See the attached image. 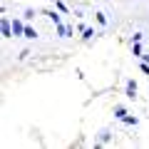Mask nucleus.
Masks as SVG:
<instances>
[{"label": "nucleus", "instance_id": "nucleus-1", "mask_svg": "<svg viewBox=\"0 0 149 149\" xmlns=\"http://www.w3.org/2000/svg\"><path fill=\"white\" fill-rule=\"evenodd\" d=\"M0 35H3V37H13V22L8 20V17L0 20Z\"/></svg>", "mask_w": 149, "mask_h": 149}, {"label": "nucleus", "instance_id": "nucleus-2", "mask_svg": "<svg viewBox=\"0 0 149 149\" xmlns=\"http://www.w3.org/2000/svg\"><path fill=\"white\" fill-rule=\"evenodd\" d=\"M10 22H13V35H15V37H20L22 32H25V22H22V20H17V17H15V20H10Z\"/></svg>", "mask_w": 149, "mask_h": 149}, {"label": "nucleus", "instance_id": "nucleus-3", "mask_svg": "<svg viewBox=\"0 0 149 149\" xmlns=\"http://www.w3.org/2000/svg\"><path fill=\"white\" fill-rule=\"evenodd\" d=\"M55 27H57V35H60V37H70V35L74 32L70 25H62V22H60V25H55Z\"/></svg>", "mask_w": 149, "mask_h": 149}, {"label": "nucleus", "instance_id": "nucleus-4", "mask_svg": "<svg viewBox=\"0 0 149 149\" xmlns=\"http://www.w3.org/2000/svg\"><path fill=\"white\" fill-rule=\"evenodd\" d=\"M127 97L129 100H137V82H132V80L127 82Z\"/></svg>", "mask_w": 149, "mask_h": 149}, {"label": "nucleus", "instance_id": "nucleus-5", "mask_svg": "<svg viewBox=\"0 0 149 149\" xmlns=\"http://www.w3.org/2000/svg\"><path fill=\"white\" fill-rule=\"evenodd\" d=\"M42 15H47V17H50V20H52V22H55V25H60V22H62V17H60V15H57V10H42Z\"/></svg>", "mask_w": 149, "mask_h": 149}, {"label": "nucleus", "instance_id": "nucleus-6", "mask_svg": "<svg viewBox=\"0 0 149 149\" xmlns=\"http://www.w3.org/2000/svg\"><path fill=\"white\" fill-rule=\"evenodd\" d=\"M22 37H27V40H35V37H37V32H35V27H30V25H25V32H22Z\"/></svg>", "mask_w": 149, "mask_h": 149}, {"label": "nucleus", "instance_id": "nucleus-7", "mask_svg": "<svg viewBox=\"0 0 149 149\" xmlns=\"http://www.w3.org/2000/svg\"><path fill=\"white\" fill-rule=\"evenodd\" d=\"M132 55H134V57H142V45H139V42H132Z\"/></svg>", "mask_w": 149, "mask_h": 149}, {"label": "nucleus", "instance_id": "nucleus-8", "mask_svg": "<svg viewBox=\"0 0 149 149\" xmlns=\"http://www.w3.org/2000/svg\"><path fill=\"white\" fill-rule=\"evenodd\" d=\"M114 117H117V119H124V117H127V109H124V107H114Z\"/></svg>", "mask_w": 149, "mask_h": 149}, {"label": "nucleus", "instance_id": "nucleus-9", "mask_svg": "<svg viewBox=\"0 0 149 149\" xmlns=\"http://www.w3.org/2000/svg\"><path fill=\"white\" fill-rule=\"evenodd\" d=\"M55 10H57V13H70V10H67V5H65L62 0H55Z\"/></svg>", "mask_w": 149, "mask_h": 149}, {"label": "nucleus", "instance_id": "nucleus-10", "mask_svg": "<svg viewBox=\"0 0 149 149\" xmlns=\"http://www.w3.org/2000/svg\"><path fill=\"white\" fill-rule=\"evenodd\" d=\"M82 37H85V40H92V37H95V30H92V27H82Z\"/></svg>", "mask_w": 149, "mask_h": 149}, {"label": "nucleus", "instance_id": "nucleus-11", "mask_svg": "<svg viewBox=\"0 0 149 149\" xmlns=\"http://www.w3.org/2000/svg\"><path fill=\"white\" fill-rule=\"evenodd\" d=\"M32 17H35V10H32V8H27V10H25V20H32Z\"/></svg>", "mask_w": 149, "mask_h": 149}, {"label": "nucleus", "instance_id": "nucleus-12", "mask_svg": "<svg viewBox=\"0 0 149 149\" xmlns=\"http://www.w3.org/2000/svg\"><path fill=\"white\" fill-rule=\"evenodd\" d=\"M97 22H100V25H104V22H107V17H104V13H97Z\"/></svg>", "mask_w": 149, "mask_h": 149}, {"label": "nucleus", "instance_id": "nucleus-13", "mask_svg": "<svg viewBox=\"0 0 149 149\" xmlns=\"http://www.w3.org/2000/svg\"><path fill=\"white\" fill-rule=\"evenodd\" d=\"M132 42H142V32H134V35H132Z\"/></svg>", "mask_w": 149, "mask_h": 149}, {"label": "nucleus", "instance_id": "nucleus-14", "mask_svg": "<svg viewBox=\"0 0 149 149\" xmlns=\"http://www.w3.org/2000/svg\"><path fill=\"white\" fill-rule=\"evenodd\" d=\"M122 122H124V124H137V119H134V117H124Z\"/></svg>", "mask_w": 149, "mask_h": 149}, {"label": "nucleus", "instance_id": "nucleus-15", "mask_svg": "<svg viewBox=\"0 0 149 149\" xmlns=\"http://www.w3.org/2000/svg\"><path fill=\"white\" fill-rule=\"evenodd\" d=\"M142 60H144V62H147V65H149V55H142Z\"/></svg>", "mask_w": 149, "mask_h": 149}]
</instances>
